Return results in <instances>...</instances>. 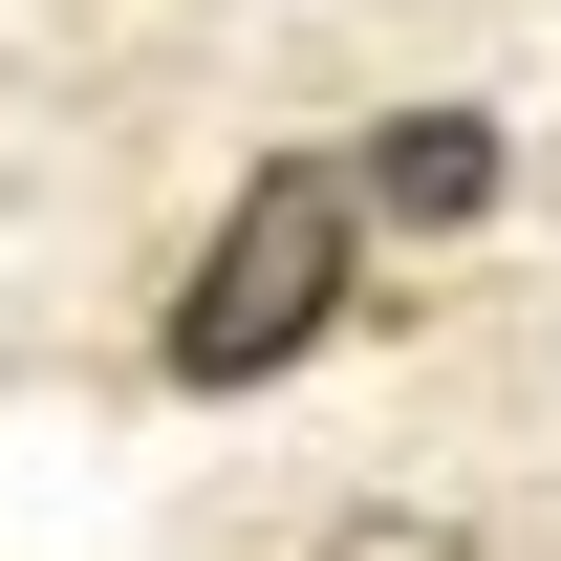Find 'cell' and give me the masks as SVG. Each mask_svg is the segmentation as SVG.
<instances>
[{
	"label": "cell",
	"instance_id": "cell-1",
	"mask_svg": "<svg viewBox=\"0 0 561 561\" xmlns=\"http://www.w3.org/2000/svg\"><path fill=\"white\" fill-rule=\"evenodd\" d=\"M346 280H367V151H260L173 280V389H280L346 324Z\"/></svg>",
	"mask_w": 561,
	"mask_h": 561
},
{
	"label": "cell",
	"instance_id": "cell-2",
	"mask_svg": "<svg viewBox=\"0 0 561 561\" xmlns=\"http://www.w3.org/2000/svg\"><path fill=\"white\" fill-rule=\"evenodd\" d=\"M367 216L389 238H476L496 216V108H389L367 130Z\"/></svg>",
	"mask_w": 561,
	"mask_h": 561
},
{
	"label": "cell",
	"instance_id": "cell-3",
	"mask_svg": "<svg viewBox=\"0 0 561 561\" xmlns=\"http://www.w3.org/2000/svg\"><path fill=\"white\" fill-rule=\"evenodd\" d=\"M324 561H496V540L432 518V496H367V518H324Z\"/></svg>",
	"mask_w": 561,
	"mask_h": 561
}]
</instances>
